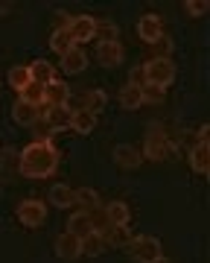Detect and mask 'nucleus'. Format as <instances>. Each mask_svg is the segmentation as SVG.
<instances>
[{
    "label": "nucleus",
    "mask_w": 210,
    "mask_h": 263,
    "mask_svg": "<svg viewBox=\"0 0 210 263\" xmlns=\"http://www.w3.org/2000/svg\"><path fill=\"white\" fill-rule=\"evenodd\" d=\"M190 167L199 173V176H207L210 173V143H196L190 149Z\"/></svg>",
    "instance_id": "a211bd4d"
},
{
    "label": "nucleus",
    "mask_w": 210,
    "mask_h": 263,
    "mask_svg": "<svg viewBox=\"0 0 210 263\" xmlns=\"http://www.w3.org/2000/svg\"><path fill=\"white\" fill-rule=\"evenodd\" d=\"M105 249H108V246H105V237L99 234V231H94V234H88L85 240H82V254H88V257H99Z\"/></svg>",
    "instance_id": "a878e982"
},
{
    "label": "nucleus",
    "mask_w": 210,
    "mask_h": 263,
    "mask_svg": "<svg viewBox=\"0 0 210 263\" xmlns=\"http://www.w3.org/2000/svg\"><path fill=\"white\" fill-rule=\"evenodd\" d=\"M207 9H210L207 0H184V12H187L190 18H199V15H204Z\"/></svg>",
    "instance_id": "7c9ffc66"
},
{
    "label": "nucleus",
    "mask_w": 210,
    "mask_h": 263,
    "mask_svg": "<svg viewBox=\"0 0 210 263\" xmlns=\"http://www.w3.org/2000/svg\"><path fill=\"white\" fill-rule=\"evenodd\" d=\"M152 50H155V59H170V53H172L170 35H161V38H158V41L152 44Z\"/></svg>",
    "instance_id": "2f4dec72"
},
{
    "label": "nucleus",
    "mask_w": 210,
    "mask_h": 263,
    "mask_svg": "<svg viewBox=\"0 0 210 263\" xmlns=\"http://www.w3.org/2000/svg\"><path fill=\"white\" fill-rule=\"evenodd\" d=\"M56 254L61 257V260H76V257H82V240H76L73 234H58L56 237Z\"/></svg>",
    "instance_id": "ddd939ff"
},
{
    "label": "nucleus",
    "mask_w": 210,
    "mask_h": 263,
    "mask_svg": "<svg viewBox=\"0 0 210 263\" xmlns=\"http://www.w3.org/2000/svg\"><path fill=\"white\" fill-rule=\"evenodd\" d=\"M76 205H79V211L94 214V211H99V193H96L94 187H79L76 190Z\"/></svg>",
    "instance_id": "b1692460"
},
{
    "label": "nucleus",
    "mask_w": 210,
    "mask_h": 263,
    "mask_svg": "<svg viewBox=\"0 0 210 263\" xmlns=\"http://www.w3.org/2000/svg\"><path fill=\"white\" fill-rule=\"evenodd\" d=\"M155 263H172L170 257H161V260H155Z\"/></svg>",
    "instance_id": "f704fd0d"
},
{
    "label": "nucleus",
    "mask_w": 210,
    "mask_h": 263,
    "mask_svg": "<svg viewBox=\"0 0 210 263\" xmlns=\"http://www.w3.org/2000/svg\"><path fill=\"white\" fill-rule=\"evenodd\" d=\"M18 167L27 179H50L58 170V146L53 141H32L24 146Z\"/></svg>",
    "instance_id": "f257e3e1"
},
{
    "label": "nucleus",
    "mask_w": 210,
    "mask_h": 263,
    "mask_svg": "<svg viewBox=\"0 0 210 263\" xmlns=\"http://www.w3.org/2000/svg\"><path fill=\"white\" fill-rule=\"evenodd\" d=\"M67 100H70V88L61 79L44 85V105H67Z\"/></svg>",
    "instance_id": "2eb2a0df"
},
{
    "label": "nucleus",
    "mask_w": 210,
    "mask_h": 263,
    "mask_svg": "<svg viewBox=\"0 0 210 263\" xmlns=\"http://www.w3.org/2000/svg\"><path fill=\"white\" fill-rule=\"evenodd\" d=\"M15 214H18V222L24 228H41L47 222V205L41 199H24Z\"/></svg>",
    "instance_id": "39448f33"
},
{
    "label": "nucleus",
    "mask_w": 210,
    "mask_h": 263,
    "mask_svg": "<svg viewBox=\"0 0 210 263\" xmlns=\"http://www.w3.org/2000/svg\"><path fill=\"white\" fill-rule=\"evenodd\" d=\"M96 59L102 67H120L123 65V44L120 41H99L96 44Z\"/></svg>",
    "instance_id": "9b49d317"
},
{
    "label": "nucleus",
    "mask_w": 210,
    "mask_h": 263,
    "mask_svg": "<svg viewBox=\"0 0 210 263\" xmlns=\"http://www.w3.org/2000/svg\"><path fill=\"white\" fill-rule=\"evenodd\" d=\"M50 205L61 208V211L73 208L76 205V190L70 187V184H53L50 187Z\"/></svg>",
    "instance_id": "dca6fc26"
},
{
    "label": "nucleus",
    "mask_w": 210,
    "mask_h": 263,
    "mask_svg": "<svg viewBox=\"0 0 210 263\" xmlns=\"http://www.w3.org/2000/svg\"><path fill=\"white\" fill-rule=\"evenodd\" d=\"M143 79L146 85H158V88H170L172 79H175V65L172 59H149L143 65Z\"/></svg>",
    "instance_id": "7ed1b4c3"
},
{
    "label": "nucleus",
    "mask_w": 210,
    "mask_h": 263,
    "mask_svg": "<svg viewBox=\"0 0 210 263\" xmlns=\"http://www.w3.org/2000/svg\"><path fill=\"white\" fill-rule=\"evenodd\" d=\"M99 234L105 237V246H129V240H132L129 226H105Z\"/></svg>",
    "instance_id": "4be33fe9"
},
{
    "label": "nucleus",
    "mask_w": 210,
    "mask_h": 263,
    "mask_svg": "<svg viewBox=\"0 0 210 263\" xmlns=\"http://www.w3.org/2000/svg\"><path fill=\"white\" fill-rule=\"evenodd\" d=\"M70 120H73V108H70V105H47V111L41 117V123H44L53 135H56V132H67L70 129Z\"/></svg>",
    "instance_id": "0eeeda50"
},
{
    "label": "nucleus",
    "mask_w": 210,
    "mask_h": 263,
    "mask_svg": "<svg viewBox=\"0 0 210 263\" xmlns=\"http://www.w3.org/2000/svg\"><path fill=\"white\" fill-rule=\"evenodd\" d=\"M85 67H88V53L82 47H73L67 56H61V70H65V73L76 76V73H82Z\"/></svg>",
    "instance_id": "f3484780"
},
{
    "label": "nucleus",
    "mask_w": 210,
    "mask_h": 263,
    "mask_svg": "<svg viewBox=\"0 0 210 263\" xmlns=\"http://www.w3.org/2000/svg\"><path fill=\"white\" fill-rule=\"evenodd\" d=\"M20 100H27V103H32V105H41V103H44V85L29 82L27 88H24V94H20Z\"/></svg>",
    "instance_id": "c756f323"
},
{
    "label": "nucleus",
    "mask_w": 210,
    "mask_h": 263,
    "mask_svg": "<svg viewBox=\"0 0 210 263\" xmlns=\"http://www.w3.org/2000/svg\"><path fill=\"white\" fill-rule=\"evenodd\" d=\"M137 35L143 38L146 44H155L161 35H166V32H163V18L161 15H155V12L143 15V18L137 21Z\"/></svg>",
    "instance_id": "6e6552de"
},
{
    "label": "nucleus",
    "mask_w": 210,
    "mask_h": 263,
    "mask_svg": "<svg viewBox=\"0 0 210 263\" xmlns=\"http://www.w3.org/2000/svg\"><path fill=\"white\" fill-rule=\"evenodd\" d=\"M6 82H9V88H12V91H18V97H20V94H24V88L32 82V79H29V67H24V65L9 67V76H6Z\"/></svg>",
    "instance_id": "5701e85b"
},
{
    "label": "nucleus",
    "mask_w": 210,
    "mask_h": 263,
    "mask_svg": "<svg viewBox=\"0 0 210 263\" xmlns=\"http://www.w3.org/2000/svg\"><path fill=\"white\" fill-rule=\"evenodd\" d=\"M102 216H105V226H129V219H132V211L125 202L114 199V202H108L102 208Z\"/></svg>",
    "instance_id": "f8f14e48"
},
{
    "label": "nucleus",
    "mask_w": 210,
    "mask_h": 263,
    "mask_svg": "<svg viewBox=\"0 0 210 263\" xmlns=\"http://www.w3.org/2000/svg\"><path fill=\"white\" fill-rule=\"evenodd\" d=\"M143 158L149 161H166L172 155V143L166 138V132L161 126H152V129L146 132V141H143Z\"/></svg>",
    "instance_id": "20e7f679"
},
{
    "label": "nucleus",
    "mask_w": 210,
    "mask_h": 263,
    "mask_svg": "<svg viewBox=\"0 0 210 263\" xmlns=\"http://www.w3.org/2000/svg\"><path fill=\"white\" fill-rule=\"evenodd\" d=\"M114 161H117V167L134 170V167H140V161H143V152L137 149V146H132V143H120V146L114 149Z\"/></svg>",
    "instance_id": "4468645a"
},
{
    "label": "nucleus",
    "mask_w": 210,
    "mask_h": 263,
    "mask_svg": "<svg viewBox=\"0 0 210 263\" xmlns=\"http://www.w3.org/2000/svg\"><path fill=\"white\" fill-rule=\"evenodd\" d=\"M140 97H143V105H158V103H163L166 91L158 88V85H143V88H140Z\"/></svg>",
    "instance_id": "c85d7f7f"
},
{
    "label": "nucleus",
    "mask_w": 210,
    "mask_h": 263,
    "mask_svg": "<svg viewBox=\"0 0 210 263\" xmlns=\"http://www.w3.org/2000/svg\"><path fill=\"white\" fill-rule=\"evenodd\" d=\"M12 120L18 123V126H35L41 120V105H32L18 97L15 105H12Z\"/></svg>",
    "instance_id": "1a4fd4ad"
},
{
    "label": "nucleus",
    "mask_w": 210,
    "mask_h": 263,
    "mask_svg": "<svg viewBox=\"0 0 210 263\" xmlns=\"http://www.w3.org/2000/svg\"><path fill=\"white\" fill-rule=\"evenodd\" d=\"M105 103H108L105 91H85V94H82V108L91 111V114H99L105 108Z\"/></svg>",
    "instance_id": "393cba45"
},
{
    "label": "nucleus",
    "mask_w": 210,
    "mask_h": 263,
    "mask_svg": "<svg viewBox=\"0 0 210 263\" xmlns=\"http://www.w3.org/2000/svg\"><path fill=\"white\" fill-rule=\"evenodd\" d=\"M125 249H129V254H132V260H137V263H155V260H161V257H163L161 240H158V237H152V234L132 237Z\"/></svg>",
    "instance_id": "f03ea898"
},
{
    "label": "nucleus",
    "mask_w": 210,
    "mask_h": 263,
    "mask_svg": "<svg viewBox=\"0 0 210 263\" xmlns=\"http://www.w3.org/2000/svg\"><path fill=\"white\" fill-rule=\"evenodd\" d=\"M70 129L79 132V135H91L96 129V114L85 111V108H76L73 111V120H70Z\"/></svg>",
    "instance_id": "412c9836"
},
{
    "label": "nucleus",
    "mask_w": 210,
    "mask_h": 263,
    "mask_svg": "<svg viewBox=\"0 0 210 263\" xmlns=\"http://www.w3.org/2000/svg\"><path fill=\"white\" fill-rule=\"evenodd\" d=\"M67 32L73 38V44L82 47V44L96 38V18H91V15H73V18L67 21Z\"/></svg>",
    "instance_id": "423d86ee"
},
{
    "label": "nucleus",
    "mask_w": 210,
    "mask_h": 263,
    "mask_svg": "<svg viewBox=\"0 0 210 263\" xmlns=\"http://www.w3.org/2000/svg\"><path fill=\"white\" fill-rule=\"evenodd\" d=\"M67 234H73L76 240H85L88 234H94V214L88 211H73L67 219Z\"/></svg>",
    "instance_id": "9d476101"
},
{
    "label": "nucleus",
    "mask_w": 210,
    "mask_h": 263,
    "mask_svg": "<svg viewBox=\"0 0 210 263\" xmlns=\"http://www.w3.org/2000/svg\"><path fill=\"white\" fill-rule=\"evenodd\" d=\"M73 47H76V44H73V38H70L67 27H56V29H53V35H50V50H53L56 56H67Z\"/></svg>",
    "instance_id": "6ab92c4d"
},
{
    "label": "nucleus",
    "mask_w": 210,
    "mask_h": 263,
    "mask_svg": "<svg viewBox=\"0 0 210 263\" xmlns=\"http://www.w3.org/2000/svg\"><path fill=\"white\" fill-rule=\"evenodd\" d=\"M207 135H210V126H199V141L196 143H207Z\"/></svg>",
    "instance_id": "72a5a7b5"
},
{
    "label": "nucleus",
    "mask_w": 210,
    "mask_h": 263,
    "mask_svg": "<svg viewBox=\"0 0 210 263\" xmlns=\"http://www.w3.org/2000/svg\"><path fill=\"white\" fill-rule=\"evenodd\" d=\"M120 105L134 111V108H140L143 105V97H140V88H132V85H125L123 91H120Z\"/></svg>",
    "instance_id": "bb28decb"
},
{
    "label": "nucleus",
    "mask_w": 210,
    "mask_h": 263,
    "mask_svg": "<svg viewBox=\"0 0 210 263\" xmlns=\"http://www.w3.org/2000/svg\"><path fill=\"white\" fill-rule=\"evenodd\" d=\"M129 85H132V88H143V85H146L143 67H132V73H129Z\"/></svg>",
    "instance_id": "473e14b6"
},
{
    "label": "nucleus",
    "mask_w": 210,
    "mask_h": 263,
    "mask_svg": "<svg viewBox=\"0 0 210 263\" xmlns=\"http://www.w3.org/2000/svg\"><path fill=\"white\" fill-rule=\"evenodd\" d=\"M29 79L35 85H50L56 79V67L50 65V62H44V59H38V62L29 65Z\"/></svg>",
    "instance_id": "aec40b11"
},
{
    "label": "nucleus",
    "mask_w": 210,
    "mask_h": 263,
    "mask_svg": "<svg viewBox=\"0 0 210 263\" xmlns=\"http://www.w3.org/2000/svg\"><path fill=\"white\" fill-rule=\"evenodd\" d=\"M96 41H120V27L114 21H96Z\"/></svg>",
    "instance_id": "cd10ccee"
}]
</instances>
